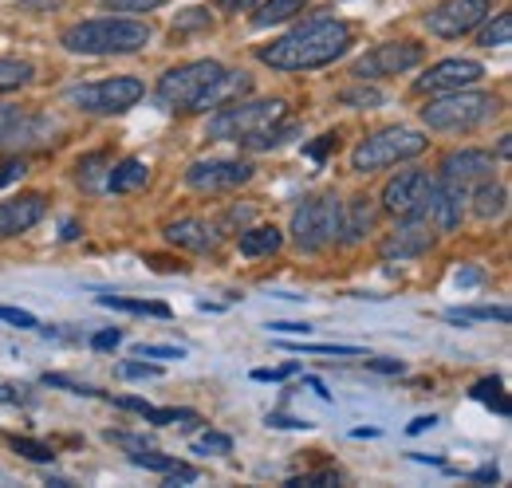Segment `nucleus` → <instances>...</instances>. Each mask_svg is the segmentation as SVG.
<instances>
[{
	"mask_svg": "<svg viewBox=\"0 0 512 488\" xmlns=\"http://www.w3.org/2000/svg\"><path fill=\"white\" fill-rule=\"evenodd\" d=\"M501 111V103L485 91H446L442 99H434L430 107H422V122L430 130H446V134H457V130H477Z\"/></svg>",
	"mask_w": 512,
	"mask_h": 488,
	"instance_id": "obj_3",
	"label": "nucleus"
},
{
	"mask_svg": "<svg viewBox=\"0 0 512 488\" xmlns=\"http://www.w3.org/2000/svg\"><path fill=\"white\" fill-rule=\"evenodd\" d=\"M146 178H150L146 162H138V158H127V162L111 166V174H107V189H115V193H130V189L146 185Z\"/></svg>",
	"mask_w": 512,
	"mask_h": 488,
	"instance_id": "obj_23",
	"label": "nucleus"
},
{
	"mask_svg": "<svg viewBox=\"0 0 512 488\" xmlns=\"http://www.w3.org/2000/svg\"><path fill=\"white\" fill-rule=\"evenodd\" d=\"M339 221H343V205L335 193L312 197L292 213V244L300 252H320L339 237Z\"/></svg>",
	"mask_w": 512,
	"mask_h": 488,
	"instance_id": "obj_5",
	"label": "nucleus"
},
{
	"mask_svg": "<svg viewBox=\"0 0 512 488\" xmlns=\"http://www.w3.org/2000/svg\"><path fill=\"white\" fill-rule=\"evenodd\" d=\"M75 237H79V225H75V221H67V225H64V241H75Z\"/></svg>",
	"mask_w": 512,
	"mask_h": 488,
	"instance_id": "obj_60",
	"label": "nucleus"
},
{
	"mask_svg": "<svg viewBox=\"0 0 512 488\" xmlns=\"http://www.w3.org/2000/svg\"><path fill=\"white\" fill-rule=\"evenodd\" d=\"M134 359H186L182 347H154V343H138L134 347Z\"/></svg>",
	"mask_w": 512,
	"mask_h": 488,
	"instance_id": "obj_38",
	"label": "nucleus"
},
{
	"mask_svg": "<svg viewBox=\"0 0 512 488\" xmlns=\"http://www.w3.org/2000/svg\"><path fill=\"white\" fill-rule=\"evenodd\" d=\"M485 16H489V0H446L426 16V28L442 40H457V36L473 32Z\"/></svg>",
	"mask_w": 512,
	"mask_h": 488,
	"instance_id": "obj_11",
	"label": "nucleus"
},
{
	"mask_svg": "<svg viewBox=\"0 0 512 488\" xmlns=\"http://www.w3.org/2000/svg\"><path fill=\"white\" fill-rule=\"evenodd\" d=\"M52 134H60V122L52 119H28V115H16L12 126L4 130V138H0V146H40V142H48Z\"/></svg>",
	"mask_w": 512,
	"mask_h": 488,
	"instance_id": "obj_18",
	"label": "nucleus"
},
{
	"mask_svg": "<svg viewBox=\"0 0 512 488\" xmlns=\"http://www.w3.org/2000/svg\"><path fill=\"white\" fill-rule=\"evenodd\" d=\"M103 166H107V154H87L83 162H79V182L83 185H99V174H103Z\"/></svg>",
	"mask_w": 512,
	"mask_h": 488,
	"instance_id": "obj_36",
	"label": "nucleus"
},
{
	"mask_svg": "<svg viewBox=\"0 0 512 488\" xmlns=\"http://www.w3.org/2000/svg\"><path fill=\"white\" fill-rule=\"evenodd\" d=\"M162 477H166L162 485H170V488H178V485H193V481H197V469H193V465H182V461H178V465H174L170 473H162Z\"/></svg>",
	"mask_w": 512,
	"mask_h": 488,
	"instance_id": "obj_43",
	"label": "nucleus"
},
{
	"mask_svg": "<svg viewBox=\"0 0 512 488\" xmlns=\"http://www.w3.org/2000/svg\"><path fill=\"white\" fill-rule=\"evenodd\" d=\"M32 79V63L24 60H0V91H16Z\"/></svg>",
	"mask_w": 512,
	"mask_h": 488,
	"instance_id": "obj_29",
	"label": "nucleus"
},
{
	"mask_svg": "<svg viewBox=\"0 0 512 488\" xmlns=\"http://www.w3.org/2000/svg\"><path fill=\"white\" fill-rule=\"evenodd\" d=\"M308 386H312V390L320 394L323 402H331V390H323V382H320V378H308Z\"/></svg>",
	"mask_w": 512,
	"mask_h": 488,
	"instance_id": "obj_59",
	"label": "nucleus"
},
{
	"mask_svg": "<svg viewBox=\"0 0 512 488\" xmlns=\"http://www.w3.org/2000/svg\"><path fill=\"white\" fill-rule=\"evenodd\" d=\"M44 197L40 193H28V197H16V201H0V237H16V233H28L32 225L44 221Z\"/></svg>",
	"mask_w": 512,
	"mask_h": 488,
	"instance_id": "obj_16",
	"label": "nucleus"
},
{
	"mask_svg": "<svg viewBox=\"0 0 512 488\" xmlns=\"http://www.w3.org/2000/svg\"><path fill=\"white\" fill-rule=\"evenodd\" d=\"M268 331H276V335H312L308 323H268Z\"/></svg>",
	"mask_w": 512,
	"mask_h": 488,
	"instance_id": "obj_49",
	"label": "nucleus"
},
{
	"mask_svg": "<svg viewBox=\"0 0 512 488\" xmlns=\"http://www.w3.org/2000/svg\"><path fill=\"white\" fill-rule=\"evenodd\" d=\"M158 4L166 0H103V8H115V12H154Z\"/></svg>",
	"mask_w": 512,
	"mask_h": 488,
	"instance_id": "obj_40",
	"label": "nucleus"
},
{
	"mask_svg": "<svg viewBox=\"0 0 512 488\" xmlns=\"http://www.w3.org/2000/svg\"><path fill=\"white\" fill-rule=\"evenodd\" d=\"M339 485V473L335 469H323V473H304V477H292L288 488H331Z\"/></svg>",
	"mask_w": 512,
	"mask_h": 488,
	"instance_id": "obj_35",
	"label": "nucleus"
},
{
	"mask_svg": "<svg viewBox=\"0 0 512 488\" xmlns=\"http://www.w3.org/2000/svg\"><path fill=\"white\" fill-rule=\"evenodd\" d=\"M217 4H221L225 12H241V8H253L256 0H217Z\"/></svg>",
	"mask_w": 512,
	"mask_h": 488,
	"instance_id": "obj_58",
	"label": "nucleus"
},
{
	"mask_svg": "<svg viewBox=\"0 0 512 488\" xmlns=\"http://www.w3.org/2000/svg\"><path fill=\"white\" fill-rule=\"evenodd\" d=\"M233 449V437H225V433H205L197 445H193V453H201V457H209V453H229Z\"/></svg>",
	"mask_w": 512,
	"mask_h": 488,
	"instance_id": "obj_37",
	"label": "nucleus"
},
{
	"mask_svg": "<svg viewBox=\"0 0 512 488\" xmlns=\"http://www.w3.org/2000/svg\"><path fill=\"white\" fill-rule=\"evenodd\" d=\"M8 445H12L20 457H28V461H40V465L56 461V449H52V445H44V441H32V437H12Z\"/></svg>",
	"mask_w": 512,
	"mask_h": 488,
	"instance_id": "obj_32",
	"label": "nucleus"
},
{
	"mask_svg": "<svg viewBox=\"0 0 512 488\" xmlns=\"http://www.w3.org/2000/svg\"><path fill=\"white\" fill-rule=\"evenodd\" d=\"M20 115V107H12V103H0V138H4V130L12 126V119Z\"/></svg>",
	"mask_w": 512,
	"mask_h": 488,
	"instance_id": "obj_55",
	"label": "nucleus"
},
{
	"mask_svg": "<svg viewBox=\"0 0 512 488\" xmlns=\"http://www.w3.org/2000/svg\"><path fill=\"white\" fill-rule=\"evenodd\" d=\"M0 402H8V406H20V402H28V394H20L16 386H4V382H0Z\"/></svg>",
	"mask_w": 512,
	"mask_h": 488,
	"instance_id": "obj_53",
	"label": "nucleus"
},
{
	"mask_svg": "<svg viewBox=\"0 0 512 488\" xmlns=\"http://www.w3.org/2000/svg\"><path fill=\"white\" fill-rule=\"evenodd\" d=\"M280 229H272V225H260V229H245L241 233V252L245 256H268V252H276L280 248Z\"/></svg>",
	"mask_w": 512,
	"mask_h": 488,
	"instance_id": "obj_24",
	"label": "nucleus"
},
{
	"mask_svg": "<svg viewBox=\"0 0 512 488\" xmlns=\"http://www.w3.org/2000/svg\"><path fill=\"white\" fill-rule=\"evenodd\" d=\"M119 343H123V331H119V327H107V331L91 335V347H95V351H115Z\"/></svg>",
	"mask_w": 512,
	"mask_h": 488,
	"instance_id": "obj_45",
	"label": "nucleus"
},
{
	"mask_svg": "<svg viewBox=\"0 0 512 488\" xmlns=\"http://www.w3.org/2000/svg\"><path fill=\"white\" fill-rule=\"evenodd\" d=\"M489 174H493V154H485V150H457L442 162V178L449 182H485Z\"/></svg>",
	"mask_w": 512,
	"mask_h": 488,
	"instance_id": "obj_17",
	"label": "nucleus"
},
{
	"mask_svg": "<svg viewBox=\"0 0 512 488\" xmlns=\"http://www.w3.org/2000/svg\"><path fill=\"white\" fill-rule=\"evenodd\" d=\"M0 319L12 323V327H20V331H32L36 327V315L32 311H20V307H0Z\"/></svg>",
	"mask_w": 512,
	"mask_h": 488,
	"instance_id": "obj_41",
	"label": "nucleus"
},
{
	"mask_svg": "<svg viewBox=\"0 0 512 488\" xmlns=\"http://www.w3.org/2000/svg\"><path fill=\"white\" fill-rule=\"evenodd\" d=\"M335 146H339V134H323L320 142L308 146V158H312V162H327V154H331Z\"/></svg>",
	"mask_w": 512,
	"mask_h": 488,
	"instance_id": "obj_46",
	"label": "nucleus"
},
{
	"mask_svg": "<svg viewBox=\"0 0 512 488\" xmlns=\"http://www.w3.org/2000/svg\"><path fill=\"white\" fill-rule=\"evenodd\" d=\"M253 87V79L245 75V71H225L201 99H197V107L193 111H209V107H229V103H237L245 91Z\"/></svg>",
	"mask_w": 512,
	"mask_h": 488,
	"instance_id": "obj_19",
	"label": "nucleus"
},
{
	"mask_svg": "<svg viewBox=\"0 0 512 488\" xmlns=\"http://www.w3.org/2000/svg\"><path fill=\"white\" fill-rule=\"evenodd\" d=\"M300 8H304V0H264V4H260V12L253 16V28L284 24V20H292Z\"/></svg>",
	"mask_w": 512,
	"mask_h": 488,
	"instance_id": "obj_25",
	"label": "nucleus"
},
{
	"mask_svg": "<svg viewBox=\"0 0 512 488\" xmlns=\"http://www.w3.org/2000/svg\"><path fill=\"white\" fill-rule=\"evenodd\" d=\"M146 95V87L134 75H115L103 83H83L67 91V103L87 111V115H123L130 107H138V99Z\"/></svg>",
	"mask_w": 512,
	"mask_h": 488,
	"instance_id": "obj_7",
	"label": "nucleus"
},
{
	"mask_svg": "<svg viewBox=\"0 0 512 488\" xmlns=\"http://www.w3.org/2000/svg\"><path fill=\"white\" fill-rule=\"evenodd\" d=\"M339 103L351 107V111H367V107H383V95L375 87H351V91L339 95Z\"/></svg>",
	"mask_w": 512,
	"mask_h": 488,
	"instance_id": "obj_33",
	"label": "nucleus"
},
{
	"mask_svg": "<svg viewBox=\"0 0 512 488\" xmlns=\"http://www.w3.org/2000/svg\"><path fill=\"white\" fill-rule=\"evenodd\" d=\"M430 142L418 134V130H406V126H394V130H379L371 138H363L351 154V170L355 174H375L386 166H398L406 158H418Z\"/></svg>",
	"mask_w": 512,
	"mask_h": 488,
	"instance_id": "obj_4",
	"label": "nucleus"
},
{
	"mask_svg": "<svg viewBox=\"0 0 512 488\" xmlns=\"http://www.w3.org/2000/svg\"><path fill=\"white\" fill-rule=\"evenodd\" d=\"M119 374H123V378H158L162 370L150 363H123L119 366Z\"/></svg>",
	"mask_w": 512,
	"mask_h": 488,
	"instance_id": "obj_47",
	"label": "nucleus"
},
{
	"mask_svg": "<svg viewBox=\"0 0 512 488\" xmlns=\"http://www.w3.org/2000/svg\"><path fill=\"white\" fill-rule=\"evenodd\" d=\"M225 75V67L217 60H193V63H182V67H174V71H166L162 79H158V103L162 107H182V111H193L197 107V99L217 83Z\"/></svg>",
	"mask_w": 512,
	"mask_h": 488,
	"instance_id": "obj_8",
	"label": "nucleus"
},
{
	"mask_svg": "<svg viewBox=\"0 0 512 488\" xmlns=\"http://www.w3.org/2000/svg\"><path fill=\"white\" fill-rule=\"evenodd\" d=\"M166 241L174 244V248H190V252H209L217 237H213V229L205 225V221H197V217H186V221H174V225H166Z\"/></svg>",
	"mask_w": 512,
	"mask_h": 488,
	"instance_id": "obj_20",
	"label": "nucleus"
},
{
	"mask_svg": "<svg viewBox=\"0 0 512 488\" xmlns=\"http://www.w3.org/2000/svg\"><path fill=\"white\" fill-rule=\"evenodd\" d=\"M253 178V166L249 162H193L186 170V185L190 189H201V193H225V189H237Z\"/></svg>",
	"mask_w": 512,
	"mask_h": 488,
	"instance_id": "obj_13",
	"label": "nucleus"
},
{
	"mask_svg": "<svg viewBox=\"0 0 512 488\" xmlns=\"http://www.w3.org/2000/svg\"><path fill=\"white\" fill-rule=\"evenodd\" d=\"M67 52L75 56H130L150 44V28L142 20H83L71 24L60 36Z\"/></svg>",
	"mask_w": 512,
	"mask_h": 488,
	"instance_id": "obj_2",
	"label": "nucleus"
},
{
	"mask_svg": "<svg viewBox=\"0 0 512 488\" xmlns=\"http://www.w3.org/2000/svg\"><path fill=\"white\" fill-rule=\"evenodd\" d=\"M473 398L485 402V406H493L501 418H509V398H505V390H501V378H481V382L473 386Z\"/></svg>",
	"mask_w": 512,
	"mask_h": 488,
	"instance_id": "obj_28",
	"label": "nucleus"
},
{
	"mask_svg": "<svg viewBox=\"0 0 512 488\" xmlns=\"http://www.w3.org/2000/svg\"><path fill=\"white\" fill-rule=\"evenodd\" d=\"M449 323H461L469 327L473 319H497V323H509V311L505 307H465V311H446Z\"/></svg>",
	"mask_w": 512,
	"mask_h": 488,
	"instance_id": "obj_31",
	"label": "nucleus"
},
{
	"mask_svg": "<svg viewBox=\"0 0 512 488\" xmlns=\"http://www.w3.org/2000/svg\"><path fill=\"white\" fill-rule=\"evenodd\" d=\"M512 40V12H497V20L481 32V48H505Z\"/></svg>",
	"mask_w": 512,
	"mask_h": 488,
	"instance_id": "obj_30",
	"label": "nucleus"
},
{
	"mask_svg": "<svg viewBox=\"0 0 512 488\" xmlns=\"http://www.w3.org/2000/svg\"><path fill=\"white\" fill-rule=\"evenodd\" d=\"M371 370H379V374H402V363L398 359H367Z\"/></svg>",
	"mask_w": 512,
	"mask_h": 488,
	"instance_id": "obj_52",
	"label": "nucleus"
},
{
	"mask_svg": "<svg viewBox=\"0 0 512 488\" xmlns=\"http://www.w3.org/2000/svg\"><path fill=\"white\" fill-rule=\"evenodd\" d=\"M465 201H469V193H465V185L461 182H449V178H434V189H430V201H426V221L434 225V229H457L461 225V213H465Z\"/></svg>",
	"mask_w": 512,
	"mask_h": 488,
	"instance_id": "obj_14",
	"label": "nucleus"
},
{
	"mask_svg": "<svg viewBox=\"0 0 512 488\" xmlns=\"http://www.w3.org/2000/svg\"><path fill=\"white\" fill-rule=\"evenodd\" d=\"M453 280H457V288H473V284H481V280H485V272H477V268H461Z\"/></svg>",
	"mask_w": 512,
	"mask_h": 488,
	"instance_id": "obj_50",
	"label": "nucleus"
},
{
	"mask_svg": "<svg viewBox=\"0 0 512 488\" xmlns=\"http://www.w3.org/2000/svg\"><path fill=\"white\" fill-rule=\"evenodd\" d=\"M300 134V126L296 122H288V126H268V130H260V134H253V138H245V146L249 150H272V146H284L288 138H296Z\"/></svg>",
	"mask_w": 512,
	"mask_h": 488,
	"instance_id": "obj_27",
	"label": "nucleus"
},
{
	"mask_svg": "<svg viewBox=\"0 0 512 488\" xmlns=\"http://www.w3.org/2000/svg\"><path fill=\"white\" fill-rule=\"evenodd\" d=\"M371 225H375V201H371V197H351V201L343 205V221H339L343 241H351V244L363 241Z\"/></svg>",
	"mask_w": 512,
	"mask_h": 488,
	"instance_id": "obj_21",
	"label": "nucleus"
},
{
	"mask_svg": "<svg viewBox=\"0 0 512 488\" xmlns=\"http://www.w3.org/2000/svg\"><path fill=\"white\" fill-rule=\"evenodd\" d=\"M284 119V103L280 99H256V103H229L221 115L209 119V138L217 142H245L260 130H268L272 122Z\"/></svg>",
	"mask_w": 512,
	"mask_h": 488,
	"instance_id": "obj_6",
	"label": "nucleus"
},
{
	"mask_svg": "<svg viewBox=\"0 0 512 488\" xmlns=\"http://www.w3.org/2000/svg\"><path fill=\"white\" fill-rule=\"evenodd\" d=\"M351 48V24L343 20H308L296 32L280 36L276 44H268L260 52V63H268L272 71H312L327 67Z\"/></svg>",
	"mask_w": 512,
	"mask_h": 488,
	"instance_id": "obj_1",
	"label": "nucleus"
},
{
	"mask_svg": "<svg viewBox=\"0 0 512 488\" xmlns=\"http://www.w3.org/2000/svg\"><path fill=\"white\" fill-rule=\"evenodd\" d=\"M103 307H119V311H130V315H154V319H170V307L154 304V300H127V296H99Z\"/></svg>",
	"mask_w": 512,
	"mask_h": 488,
	"instance_id": "obj_26",
	"label": "nucleus"
},
{
	"mask_svg": "<svg viewBox=\"0 0 512 488\" xmlns=\"http://www.w3.org/2000/svg\"><path fill=\"white\" fill-rule=\"evenodd\" d=\"M481 75H485V67L477 60H442L414 83V91L418 95H446V91H461V87L481 83Z\"/></svg>",
	"mask_w": 512,
	"mask_h": 488,
	"instance_id": "obj_12",
	"label": "nucleus"
},
{
	"mask_svg": "<svg viewBox=\"0 0 512 488\" xmlns=\"http://www.w3.org/2000/svg\"><path fill=\"white\" fill-rule=\"evenodd\" d=\"M505 205H509V189H505V185L485 182L477 189V197H473V213H477L481 221H497V217L505 213Z\"/></svg>",
	"mask_w": 512,
	"mask_h": 488,
	"instance_id": "obj_22",
	"label": "nucleus"
},
{
	"mask_svg": "<svg viewBox=\"0 0 512 488\" xmlns=\"http://www.w3.org/2000/svg\"><path fill=\"white\" fill-rule=\"evenodd\" d=\"M434 426H438V418H434V414H430V418H414V422H410V433L418 437V433H426V429H434Z\"/></svg>",
	"mask_w": 512,
	"mask_h": 488,
	"instance_id": "obj_57",
	"label": "nucleus"
},
{
	"mask_svg": "<svg viewBox=\"0 0 512 488\" xmlns=\"http://www.w3.org/2000/svg\"><path fill=\"white\" fill-rule=\"evenodd\" d=\"M268 426H276V429H308L312 422H300V418H284V414H268Z\"/></svg>",
	"mask_w": 512,
	"mask_h": 488,
	"instance_id": "obj_51",
	"label": "nucleus"
},
{
	"mask_svg": "<svg viewBox=\"0 0 512 488\" xmlns=\"http://www.w3.org/2000/svg\"><path fill=\"white\" fill-rule=\"evenodd\" d=\"M44 386H64V390H71V394H87V398H95V394H99L95 386H83V382H71V378H64V374H44Z\"/></svg>",
	"mask_w": 512,
	"mask_h": 488,
	"instance_id": "obj_42",
	"label": "nucleus"
},
{
	"mask_svg": "<svg viewBox=\"0 0 512 488\" xmlns=\"http://www.w3.org/2000/svg\"><path fill=\"white\" fill-rule=\"evenodd\" d=\"M422 44H414V40H386V44H375L367 56H359L355 67H351V75L359 79V83H367V79H386V75H402V71H410V67H418L422 63Z\"/></svg>",
	"mask_w": 512,
	"mask_h": 488,
	"instance_id": "obj_9",
	"label": "nucleus"
},
{
	"mask_svg": "<svg viewBox=\"0 0 512 488\" xmlns=\"http://www.w3.org/2000/svg\"><path fill=\"white\" fill-rule=\"evenodd\" d=\"M24 170H28V166H24V158H8V162H0V189H4V185H12V182H20V178H24Z\"/></svg>",
	"mask_w": 512,
	"mask_h": 488,
	"instance_id": "obj_44",
	"label": "nucleus"
},
{
	"mask_svg": "<svg viewBox=\"0 0 512 488\" xmlns=\"http://www.w3.org/2000/svg\"><path fill=\"white\" fill-rule=\"evenodd\" d=\"M430 189H434V178L426 170H406L394 182H386L383 205L394 217H422L426 201H430Z\"/></svg>",
	"mask_w": 512,
	"mask_h": 488,
	"instance_id": "obj_10",
	"label": "nucleus"
},
{
	"mask_svg": "<svg viewBox=\"0 0 512 488\" xmlns=\"http://www.w3.org/2000/svg\"><path fill=\"white\" fill-rule=\"evenodd\" d=\"M300 366L296 363H288V366H276V370H253V378L256 382H280V378H292Z\"/></svg>",
	"mask_w": 512,
	"mask_h": 488,
	"instance_id": "obj_48",
	"label": "nucleus"
},
{
	"mask_svg": "<svg viewBox=\"0 0 512 488\" xmlns=\"http://www.w3.org/2000/svg\"><path fill=\"white\" fill-rule=\"evenodd\" d=\"M473 481H477V485H497V469H493V465H485V469H477V473H473Z\"/></svg>",
	"mask_w": 512,
	"mask_h": 488,
	"instance_id": "obj_56",
	"label": "nucleus"
},
{
	"mask_svg": "<svg viewBox=\"0 0 512 488\" xmlns=\"http://www.w3.org/2000/svg\"><path fill=\"white\" fill-rule=\"evenodd\" d=\"M190 28H209V12H201V8H186V12L174 20V36H182V32H190Z\"/></svg>",
	"mask_w": 512,
	"mask_h": 488,
	"instance_id": "obj_39",
	"label": "nucleus"
},
{
	"mask_svg": "<svg viewBox=\"0 0 512 488\" xmlns=\"http://www.w3.org/2000/svg\"><path fill=\"white\" fill-rule=\"evenodd\" d=\"M434 244V225L426 217H402V225L383 241L386 260H418Z\"/></svg>",
	"mask_w": 512,
	"mask_h": 488,
	"instance_id": "obj_15",
	"label": "nucleus"
},
{
	"mask_svg": "<svg viewBox=\"0 0 512 488\" xmlns=\"http://www.w3.org/2000/svg\"><path fill=\"white\" fill-rule=\"evenodd\" d=\"M115 406L119 410H134V414H146L150 410V402H142V398H115Z\"/></svg>",
	"mask_w": 512,
	"mask_h": 488,
	"instance_id": "obj_54",
	"label": "nucleus"
},
{
	"mask_svg": "<svg viewBox=\"0 0 512 488\" xmlns=\"http://www.w3.org/2000/svg\"><path fill=\"white\" fill-rule=\"evenodd\" d=\"M130 461H134L138 469H154V473H170V469L178 465L174 457H166V453H154L150 445H146V449H134V453H130Z\"/></svg>",
	"mask_w": 512,
	"mask_h": 488,
	"instance_id": "obj_34",
	"label": "nucleus"
}]
</instances>
